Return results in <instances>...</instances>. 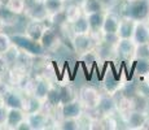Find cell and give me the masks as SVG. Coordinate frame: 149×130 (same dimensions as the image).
<instances>
[{"instance_id": "cell-1", "label": "cell", "mask_w": 149, "mask_h": 130, "mask_svg": "<svg viewBox=\"0 0 149 130\" xmlns=\"http://www.w3.org/2000/svg\"><path fill=\"white\" fill-rule=\"evenodd\" d=\"M121 16L134 21L149 20V0H131L123 5Z\"/></svg>"}, {"instance_id": "cell-2", "label": "cell", "mask_w": 149, "mask_h": 130, "mask_svg": "<svg viewBox=\"0 0 149 130\" xmlns=\"http://www.w3.org/2000/svg\"><path fill=\"white\" fill-rule=\"evenodd\" d=\"M12 42L21 51L26 52L29 55H43V52L45 50L42 47L40 42H36V40L29 38V37L25 34V35H21V34H16V35H12Z\"/></svg>"}, {"instance_id": "cell-3", "label": "cell", "mask_w": 149, "mask_h": 130, "mask_svg": "<svg viewBox=\"0 0 149 130\" xmlns=\"http://www.w3.org/2000/svg\"><path fill=\"white\" fill-rule=\"evenodd\" d=\"M25 13L30 20L34 21H47L49 18V13H48L47 8H45L44 0H26V8H25Z\"/></svg>"}, {"instance_id": "cell-4", "label": "cell", "mask_w": 149, "mask_h": 130, "mask_svg": "<svg viewBox=\"0 0 149 130\" xmlns=\"http://www.w3.org/2000/svg\"><path fill=\"white\" fill-rule=\"evenodd\" d=\"M100 96H101V94H99V91L95 87L84 86L79 91L78 99L81 100L83 108H86L87 111H96L100 102Z\"/></svg>"}, {"instance_id": "cell-5", "label": "cell", "mask_w": 149, "mask_h": 130, "mask_svg": "<svg viewBox=\"0 0 149 130\" xmlns=\"http://www.w3.org/2000/svg\"><path fill=\"white\" fill-rule=\"evenodd\" d=\"M26 66L24 64H18L10 66L7 72V82L9 83L12 87H19L24 85L25 79H26Z\"/></svg>"}, {"instance_id": "cell-6", "label": "cell", "mask_w": 149, "mask_h": 130, "mask_svg": "<svg viewBox=\"0 0 149 130\" xmlns=\"http://www.w3.org/2000/svg\"><path fill=\"white\" fill-rule=\"evenodd\" d=\"M123 117H125L127 128L132 129V130L143 129L145 121L148 120L147 113H145V112H141V111H137V109H131V111H128L127 113L123 115Z\"/></svg>"}, {"instance_id": "cell-7", "label": "cell", "mask_w": 149, "mask_h": 130, "mask_svg": "<svg viewBox=\"0 0 149 130\" xmlns=\"http://www.w3.org/2000/svg\"><path fill=\"white\" fill-rule=\"evenodd\" d=\"M60 112H61L62 118H81L83 113V105L81 100L77 98L71 102L61 104L60 105Z\"/></svg>"}, {"instance_id": "cell-8", "label": "cell", "mask_w": 149, "mask_h": 130, "mask_svg": "<svg viewBox=\"0 0 149 130\" xmlns=\"http://www.w3.org/2000/svg\"><path fill=\"white\" fill-rule=\"evenodd\" d=\"M3 96H4V105H7L8 108H24V100H25V95L19 94L16 90V87H9L3 92Z\"/></svg>"}, {"instance_id": "cell-9", "label": "cell", "mask_w": 149, "mask_h": 130, "mask_svg": "<svg viewBox=\"0 0 149 130\" xmlns=\"http://www.w3.org/2000/svg\"><path fill=\"white\" fill-rule=\"evenodd\" d=\"M26 121L30 125L31 130H42L47 129L48 124H49V117L44 112L36 111L33 113H26Z\"/></svg>"}, {"instance_id": "cell-10", "label": "cell", "mask_w": 149, "mask_h": 130, "mask_svg": "<svg viewBox=\"0 0 149 130\" xmlns=\"http://www.w3.org/2000/svg\"><path fill=\"white\" fill-rule=\"evenodd\" d=\"M96 111L101 117L102 116H113L117 112L116 99H114L111 95H101Z\"/></svg>"}, {"instance_id": "cell-11", "label": "cell", "mask_w": 149, "mask_h": 130, "mask_svg": "<svg viewBox=\"0 0 149 130\" xmlns=\"http://www.w3.org/2000/svg\"><path fill=\"white\" fill-rule=\"evenodd\" d=\"M60 37L57 34V31H54L52 27H45L44 33H43L40 38V44L45 51H53L60 46Z\"/></svg>"}, {"instance_id": "cell-12", "label": "cell", "mask_w": 149, "mask_h": 130, "mask_svg": "<svg viewBox=\"0 0 149 130\" xmlns=\"http://www.w3.org/2000/svg\"><path fill=\"white\" fill-rule=\"evenodd\" d=\"M136 47L137 44L134 42L132 38H121L118 44L116 46V52L123 59H130V57L135 56Z\"/></svg>"}, {"instance_id": "cell-13", "label": "cell", "mask_w": 149, "mask_h": 130, "mask_svg": "<svg viewBox=\"0 0 149 130\" xmlns=\"http://www.w3.org/2000/svg\"><path fill=\"white\" fill-rule=\"evenodd\" d=\"M71 42H73L74 50L82 55L91 51L93 46V39L90 34H74V38Z\"/></svg>"}, {"instance_id": "cell-14", "label": "cell", "mask_w": 149, "mask_h": 130, "mask_svg": "<svg viewBox=\"0 0 149 130\" xmlns=\"http://www.w3.org/2000/svg\"><path fill=\"white\" fill-rule=\"evenodd\" d=\"M51 87H52V83H51L49 81H47L45 78H39V79H36L35 82L33 83L31 95L35 96L36 99L42 100V102H45Z\"/></svg>"}, {"instance_id": "cell-15", "label": "cell", "mask_w": 149, "mask_h": 130, "mask_svg": "<svg viewBox=\"0 0 149 130\" xmlns=\"http://www.w3.org/2000/svg\"><path fill=\"white\" fill-rule=\"evenodd\" d=\"M105 12H107V11L86 14L88 18V24H90V35L91 37L101 34L102 25H104V20H105Z\"/></svg>"}, {"instance_id": "cell-16", "label": "cell", "mask_w": 149, "mask_h": 130, "mask_svg": "<svg viewBox=\"0 0 149 130\" xmlns=\"http://www.w3.org/2000/svg\"><path fill=\"white\" fill-rule=\"evenodd\" d=\"M132 39L136 44H145L149 42V22L136 21Z\"/></svg>"}, {"instance_id": "cell-17", "label": "cell", "mask_w": 149, "mask_h": 130, "mask_svg": "<svg viewBox=\"0 0 149 130\" xmlns=\"http://www.w3.org/2000/svg\"><path fill=\"white\" fill-rule=\"evenodd\" d=\"M26 118V113L24 109L19 108H9L8 111V118L7 124H5V129L9 130H17L18 125Z\"/></svg>"}, {"instance_id": "cell-18", "label": "cell", "mask_w": 149, "mask_h": 130, "mask_svg": "<svg viewBox=\"0 0 149 130\" xmlns=\"http://www.w3.org/2000/svg\"><path fill=\"white\" fill-rule=\"evenodd\" d=\"M45 27H48L45 25V22L43 21H34L31 20L30 22L26 25V29H25V34L29 37V38L36 40V42H40V38L44 33Z\"/></svg>"}, {"instance_id": "cell-19", "label": "cell", "mask_w": 149, "mask_h": 130, "mask_svg": "<svg viewBox=\"0 0 149 130\" xmlns=\"http://www.w3.org/2000/svg\"><path fill=\"white\" fill-rule=\"evenodd\" d=\"M135 25H136V21L122 17L121 21H119L118 31H117L118 37L119 38H132L134 30H135Z\"/></svg>"}, {"instance_id": "cell-20", "label": "cell", "mask_w": 149, "mask_h": 130, "mask_svg": "<svg viewBox=\"0 0 149 130\" xmlns=\"http://www.w3.org/2000/svg\"><path fill=\"white\" fill-rule=\"evenodd\" d=\"M119 18L116 13L105 12V20H104V25H102V31L101 33H117L118 31V26H119Z\"/></svg>"}, {"instance_id": "cell-21", "label": "cell", "mask_w": 149, "mask_h": 130, "mask_svg": "<svg viewBox=\"0 0 149 130\" xmlns=\"http://www.w3.org/2000/svg\"><path fill=\"white\" fill-rule=\"evenodd\" d=\"M42 100L36 99L33 95H25V100H24V111L25 113H33L36 111H42Z\"/></svg>"}, {"instance_id": "cell-22", "label": "cell", "mask_w": 149, "mask_h": 130, "mask_svg": "<svg viewBox=\"0 0 149 130\" xmlns=\"http://www.w3.org/2000/svg\"><path fill=\"white\" fill-rule=\"evenodd\" d=\"M18 14L13 13L12 11L8 8V5L4 1L0 0V20L3 21V24L5 26L7 25H13L16 22V18Z\"/></svg>"}, {"instance_id": "cell-23", "label": "cell", "mask_w": 149, "mask_h": 130, "mask_svg": "<svg viewBox=\"0 0 149 130\" xmlns=\"http://www.w3.org/2000/svg\"><path fill=\"white\" fill-rule=\"evenodd\" d=\"M81 7H82L83 14H90V13L104 12V11H107L100 0H84L81 4Z\"/></svg>"}, {"instance_id": "cell-24", "label": "cell", "mask_w": 149, "mask_h": 130, "mask_svg": "<svg viewBox=\"0 0 149 130\" xmlns=\"http://www.w3.org/2000/svg\"><path fill=\"white\" fill-rule=\"evenodd\" d=\"M74 34H90V24H88V18L86 14H82L77 21L71 24Z\"/></svg>"}, {"instance_id": "cell-25", "label": "cell", "mask_w": 149, "mask_h": 130, "mask_svg": "<svg viewBox=\"0 0 149 130\" xmlns=\"http://www.w3.org/2000/svg\"><path fill=\"white\" fill-rule=\"evenodd\" d=\"M64 11H65V14H66L68 24H73L74 21H77V20L83 14L82 7L79 4H75V3L68 5V7H65Z\"/></svg>"}, {"instance_id": "cell-26", "label": "cell", "mask_w": 149, "mask_h": 130, "mask_svg": "<svg viewBox=\"0 0 149 130\" xmlns=\"http://www.w3.org/2000/svg\"><path fill=\"white\" fill-rule=\"evenodd\" d=\"M3 55H4L5 60H7V63L9 64V66H13V65L17 64L19 56H21V50H19V48L13 43V44L10 46V47L8 48V50L5 51Z\"/></svg>"}, {"instance_id": "cell-27", "label": "cell", "mask_w": 149, "mask_h": 130, "mask_svg": "<svg viewBox=\"0 0 149 130\" xmlns=\"http://www.w3.org/2000/svg\"><path fill=\"white\" fill-rule=\"evenodd\" d=\"M116 99V98H114ZM116 103H117V111L121 112L122 115L127 113L128 111H131L132 108V98L130 96H126V95H121L119 99H116Z\"/></svg>"}, {"instance_id": "cell-28", "label": "cell", "mask_w": 149, "mask_h": 130, "mask_svg": "<svg viewBox=\"0 0 149 130\" xmlns=\"http://www.w3.org/2000/svg\"><path fill=\"white\" fill-rule=\"evenodd\" d=\"M44 4H45V8H47L48 13L51 14H54V13H58L61 11L65 9V0H44Z\"/></svg>"}, {"instance_id": "cell-29", "label": "cell", "mask_w": 149, "mask_h": 130, "mask_svg": "<svg viewBox=\"0 0 149 130\" xmlns=\"http://www.w3.org/2000/svg\"><path fill=\"white\" fill-rule=\"evenodd\" d=\"M56 128L61 130H78L81 129V122L79 118H62Z\"/></svg>"}, {"instance_id": "cell-30", "label": "cell", "mask_w": 149, "mask_h": 130, "mask_svg": "<svg viewBox=\"0 0 149 130\" xmlns=\"http://www.w3.org/2000/svg\"><path fill=\"white\" fill-rule=\"evenodd\" d=\"M51 107H60L61 105V92H60V89L57 87H51L49 92H48L47 100H45Z\"/></svg>"}, {"instance_id": "cell-31", "label": "cell", "mask_w": 149, "mask_h": 130, "mask_svg": "<svg viewBox=\"0 0 149 130\" xmlns=\"http://www.w3.org/2000/svg\"><path fill=\"white\" fill-rule=\"evenodd\" d=\"M132 108L147 113V111L149 108V104H148L147 98H145L144 95H141V94H137L136 96H134L132 98Z\"/></svg>"}, {"instance_id": "cell-32", "label": "cell", "mask_w": 149, "mask_h": 130, "mask_svg": "<svg viewBox=\"0 0 149 130\" xmlns=\"http://www.w3.org/2000/svg\"><path fill=\"white\" fill-rule=\"evenodd\" d=\"M5 4L8 5L10 11L16 14H21L25 12L26 8V0H7Z\"/></svg>"}, {"instance_id": "cell-33", "label": "cell", "mask_w": 149, "mask_h": 130, "mask_svg": "<svg viewBox=\"0 0 149 130\" xmlns=\"http://www.w3.org/2000/svg\"><path fill=\"white\" fill-rule=\"evenodd\" d=\"M60 92H61V104L71 102V100L77 99L75 94H74V90L70 87V86H62L60 87Z\"/></svg>"}, {"instance_id": "cell-34", "label": "cell", "mask_w": 149, "mask_h": 130, "mask_svg": "<svg viewBox=\"0 0 149 130\" xmlns=\"http://www.w3.org/2000/svg\"><path fill=\"white\" fill-rule=\"evenodd\" d=\"M12 44H13V42H12L10 35H8V34L3 33L0 30V53H4Z\"/></svg>"}, {"instance_id": "cell-35", "label": "cell", "mask_w": 149, "mask_h": 130, "mask_svg": "<svg viewBox=\"0 0 149 130\" xmlns=\"http://www.w3.org/2000/svg\"><path fill=\"white\" fill-rule=\"evenodd\" d=\"M101 125L102 129H107V130H116L118 128V124H117L116 118L113 116H102L101 117Z\"/></svg>"}, {"instance_id": "cell-36", "label": "cell", "mask_w": 149, "mask_h": 130, "mask_svg": "<svg viewBox=\"0 0 149 130\" xmlns=\"http://www.w3.org/2000/svg\"><path fill=\"white\" fill-rule=\"evenodd\" d=\"M8 108L7 105L0 107V129H5V124H7V118H8Z\"/></svg>"}, {"instance_id": "cell-37", "label": "cell", "mask_w": 149, "mask_h": 130, "mask_svg": "<svg viewBox=\"0 0 149 130\" xmlns=\"http://www.w3.org/2000/svg\"><path fill=\"white\" fill-rule=\"evenodd\" d=\"M9 68H10V66H9V64L7 63V60H5L4 55L0 53V72H4V73H7Z\"/></svg>"}, {"instance_id": "cell-38", "label": "cell", "mask_w": 149, "mask_h": 130, "mask_svg": "<svg viewBox=\"0 0 149 130\" xmlns=\"http://www.w3.org/2000/svg\"><path fill=\"white\" fill-rule=\"evenodd\" d=\"M100 1H101V4L105 7V9L109 11V9H111V8L117 4V1H118V0H100Z\"/></svg>"}, {"instance_id": "cell-39", "label": "cell", "mask_w": 149, "mask_h": 130, "mask_svg": "<svg viewBox=\"0 0 149 130\" xmlns=\"http://www.w3.org/2000/svg\"><path fill=\"white\" fill-rule=\"evenodd\" d=\"M17 130H31L30 125H29V122L26 121V118H25L24 121H22L21 124L18 125V128H17Z\"/></svg>"}, {"instance_id": "cell-40", "label": "cell", "mask_w": 149, "mask_h": 130, "mask_svg": "<svg viewBox=\"0 0 149 130\" xmlns=\"http://www.w3.org/2000/svg\"><path fill=\"white\" fill-rule=\"evenodd\" d=\"M4 105V96H3V92H0V107Z\"/></svg>"}, {"instance_id": "cell-41", "label": "cell", "mask_w": 149, "mask_h": 130, "mask_svg": "<svg viewBox=\"0 0 149 130\" xmlns=\"http://www.w3.org/2000/svg\"><path fill=\"white\" fill-rule=\"evenodd\" d=\"M143 129H145V130H149V117H148V120L145 121V124H144V126H143Z\"/></svg>"}, {"instance_id": "cell-42", "label": "cell", "mask_w": 149, "mask_h": 130, "mask_svg": "<svg viewBox=\"0 0 149 130\" xmlns=\"http://www.w3.org/2000/svg\"><path fill=\"white\" fill-rule=\"evenodd\" d=\"M70 1H73V3H75V4H79L81 5L83 1H84V0H70Z\"/></svg>"}, {"instance_id": "cell-43", "label": "cell", "mask_w": 149, "mask_h": 130, "mask_svg": "<svg viewBox=\"0 0 149 130\" xmlns=\"http://www.w3.org/2000/svg\"><path fill=\"white\" fill-rule=\"evenodd\" d=\"M4 26H5V25H4V24H3V21H1V20H0V30H1V29H3V27H4Z\"/></svg>"}, {"instance_id": "cell-44", "label": "cell", "mask_w": 149, "mask_h": 130, "mask_svg": "<svg viewBox=\"0 0 149 130\" xmlns=\"http://www.w3.org/2000/svg\"><path fill=\"white\" fill-rule=\"evenodd\" d=\"M126 1H131V0H126Z\"/></svg>"}, {"instance_id": "cell-45", "label": "cell", "mask_w": 149, "mask_h": 130, "mask_svg": "<svg viewBox=\"0 0 149 130\" xmlns=\"http://www.w3.org/2000/svg\"><path fill=\"white\" fill-rule=\"evenodd\" d=\"M148 22H149V20H148Z\"/></svg>"}]
</instances>
